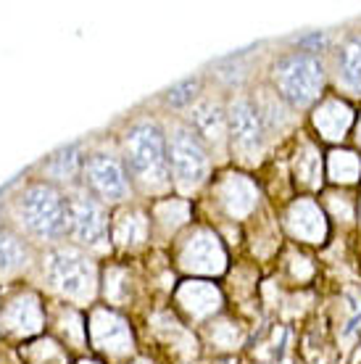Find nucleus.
Instances as JSON below:
<instances>
[{
	"mask_svg": "<svg viewBox=\"0 0 361 364\" xmlns=\"http://www.w3.org/2000/svg\"><path fill=\"white\" fill-rule=\"evenodd\" d=\"M48 280L69 299H90L95 291V267L77 248L61 246L48 254Z\"/></svg>",
	"mask_w": 361,
	"mask_h": 364,
	"instance_id": "nucleus-4",
	"label": "nucleus"
},
{
	"mask_svg": "<svg viewBox=\"0 0 361 364\" xmlns=\"http://www.w3.org/2000/svg\"><path fill=\"white\" fill-rule=\"evenodd\" d=\"M227 129H230L232 146H235L245 159H253V156L262 151L264 132H266L262 111H259V103L253 98H248V95L232 98L230 109H227Z\"/></svg>",
	"mask_w": 361,
	"mask_h": 364,
	"instance_id": "nucleus-6",
	"label": "nucleus"
},
{
	"mask_svg": "<svg viewBox=\"0 0 361 364\" xmlns=\"http://www.w3.org/2000/svg\"><path fill=\"white\" fill-rule=\"evenodd\" d=\"M290 228L293 232L301 237H306V240H319V237L325 235V222H322V214L316 209L314 203H298V206H293V214H290Z\"/></svg>",
	"mask_w": 361,
	"mask_h": 364,
	"instance_id": "nucleus-15",
	"label": "nucleus"
},
{
	"mask_svg": "<svg viewBox=\"0 0 361 364\" xmlns=\"http://www.w3.org/2000/svg\"><path fill=\"white\" fill-rule=\"evenodd\" d=\"M359 172L361 164L353 154H333V159H330V174H333L335 180L353 182L359 177Z\"/></svg>",
	"mask_w": 361,
	"mask_h": 364,
	"instance_id": "nucleus-18",
	"label": "nucleus"
},
{
	"mask_svg": "<svg viewBox=\"0 0 361 364\" xmlns=\"http://www.w3.org/2000/svg\"><path fill=\"white\" fill-rule=\"evenodd\" d=\"M274 85L285 103L293 109H306L325 87V66L316 55L303 50L288 53L274 66Z\"/></svg>",
	"mask_w": 361,
	"mask_h": 364,
	"instance_id": "nucleus-3",
	"label": "nucleus"
},
{
	"mask_svg": "<svg viewBox=\"0 0 361 364\" xmlns=\"http://www.w3.org/2000/svg\"><path fill=\"white\" fill-rule=\"evenodd\" d=\"M335 72L345 90L361 95V35L345 37L335 50Z\"/></svg>",
	"mask_w": 361,
	"mask_h": 364,
	"instance_id": "nucleus-11",
	"label": "nucleus"
},
{
	"mask_svg": "<svg viewBox=\"0 0 361 364\" xmlns=\"http://www.w3.org/2000/svg\"><path fill=\"white\" fill-rule=\"evenodd\" d=\"M266 95L256 100L259 103V111H262V119H264V127L269 129V132H282L285 124L290 122V114H288V103L280 98V92H271V90H264Z\"/></svg>",
	"mask_w": 361,
	"mask_h": 364,
	"instance_id": "nucleus-17",
	"label": "nucleus"
},
{
	"mask_svg": "<svg viewBox=\"0 0 361 364\" xmlns=\"http://www.w3.org/2000/svg\"><path fill=\"white\" fill-rule=\"evenodd\" d=\"M359 140H361V124H359Z\"/></svg>",
	"mask_w": 361,
	"mask_h": 364,
	"instance_id": "nucleus-21",
	"label": "nucleus"
},
{
	"mask_svg": "<svg viewBox=\"0 0 361 364\" xmlns=\"http://www.w3.org/2000/svg\"><path fill=\"white\" fill-rule=\"evenodd\" d=\"M85 182L103 200H122L129 196V177L114 154L98 151L85 161Z\"/></svg>",
	"mask_w": 361,
	"mask_h": 364,
	"instance_id": "nucleus-8",
	"label": "nucleus"
},
{
	"mask_svg": "<svg viewBox=\"0 0 361 364\" xmlns=\"http://www.w3.org/2000/svg\"><path fill=\"white\" fill-rule=\"evenodd\" d=\"M298 46L303 48V53L314 55V50H319V48L325 46V35H322V32H311V35H303V37H298Z\"/></svg>",
	"mask_w": 361,
	"mask_h": 364,
	"instance_id": "nucleus-20",
	"label": "nucleus"
},
{
	"mask_svg": "<svg viewBox=\"0 0 361 364\" xmlns=\"http://www.w3.org/2000/svg\"><path fill=\"white\" fill-rule=\"evenodd\" d=\"M92 336L98 341L100 348H111V351H124L129 346V333H126L124 322L109 311H98L92 319Z\"/></svg>",
	"mask_w": 361,
	"mask_h": 364,
	"instance_id": "nucleus-12",
	"label": "nucleus"
},
{
	"mask_svg": "<svg viewBox=\"0 0 361 364\" xmlns=\"http://www.w3.org/2000/svg\"><path fill=\"white\" fill-rule=\"evenodd\" d=\"M69 230L85 246H103L109 237L106 211L90 193H77L69 198Z\"/></svg>",
	"mask_w": 361,
	"mask_h": 364,
	"instance_id": "nucleus-7",
	"label": "nucleus"
},
{
	"mask_svg": "<svg viewBox=\"0 0 361 364\" xmlns=\"http://www.w3.org/2000/svg\"><path fill=\"white\" fill-rule=\"evenodd\" d=\"M190 129L203 140V146H211L219 154L225 151L230 129H227V114L219 103H214V100L195 103L193 114H190Z\"/></svg>",
	"mask_w": 361,
	"mask_h": 364,
	"instance_id": "nucleus-9",
	"label": "nucleus"
},
{
	"mask_svg": "<svg viewBox=\"0 0 361 364\" xmlns=\"http://www.w3.org/2000/svg\"><path fill=\"white\" fill-rule=\"evenodd\" d=\"M169 172L182 191H193L208 174V148L190 127L172 129L169 137Z\"/></svg>",
	"mask_w": 361,
	"mask_h": 364,
	"instance_id": "nucleus-5",
	"label": "nucleus"
},
{
	"mask_svg": "<svg viewBox=\"0 0 361 364\" xmlns=\"http://www.w3.org/2000/svg\"><path fill=\"white\" fill-rule=\"evenodd\" d=\"M18 222L37 240H58L69 230V200L48 182H35L18 198Z\"/></svg>",
	"mask_w": 361,
	"mask_h": 364,
	"instance_id": "nucleus-2",
	"label": "nucleus"
},
{
	"mask_svg": "<svg viewBox=\"0 0 361 364\" xmlns=\"http://www.w3.org/2000/svg\"><path fill=\"white\" fill-rule=\"evenodd\" d=\"M348 124H351V109L340 100H327L325 106L316 111V127L322 129V135L330 137V140L343 137Z\"/></svg>",
	"mask_w": 361,
	"mask_h": 364,
	"instance_id": "nucleus-14",
	"label": "nucleus"
},
{
	"mask_svg": "<svg viewBox=\"0 0 361 364\" xmlns=\"http://www.w3.org/2000/svg\"><path fill=\"white\" fill-rule=\"evenodd\" d=\"M85 166V156H82L80 143H72V146L61 148L50 156V161L45 164V172L58 182H72L80 169Z\"/></svg>",
	"mask_w": 361,
	"mask_h": 364,
	"instance_id": "nucleus-13",
	"label": "nucleus"
},
{
	"mask_svg": "<svg viewBox=\"0 0 361 364\" xmlns=\"http://www.w3.org/2000/svg\"><path fill=\"white\" fill-rule=\"evenodd\" d=\"M185 267L188 269H198V272H219L225 267V254L219 248L217 237L208 232H195L185 246Z\"/></svg>",
	"mask_w": 361,
	"mask_h": 364,
	"instance_id": "nucleus-10",
	"label": "nucleus"
},
{
	"mask_svg": "<svg viewBox=\"0 0 361 364\" xmlns=\"http://www.w3.org/2000/svg\"><path fill=\"white\" fill-rule=\"evenodd\" d=\"M126 164L145 191H163L169 185V143L156 122H137L124 137Z\"/></svg>",
	"mask_w": 361,
	"mask_h": 364,
	"instance_id": "nucleus-1",
	"label": "nucleus"
},
{
	"mask_svg": "<svg viewBox=\"0 0 361 364\" xmlns=\"http://www.w3.org/2000/svg\"><path fill=\"white\" fill-rule=\"evenodd\" d=\"M27 246L11 230H0V274H14L27 264Z\"/></svg>",
	"mask_w": 361,
	"mask_h": 364,
	"instance_id": "nucleus-16",
	"label": "nucleus"
},
{
	"mask_svg": "<svg viewBox=\"0 0 361 364\" xmlns=\"http://www.w3.org/2000/svg\"><path fill=\"white\" fill-rule=\"evenodd\" d=\"M198 85H200V80L198 77H188V80H182L180 85H174L172 90L166 92V103L169 106H188L190 100L195 98V90H198Z\"/></svg>",
	"mask_w": 361,
	"mask_h": 364,
	"instance_id": "nucleus-19",
	"label": "nucleus"
}]
</instances>
